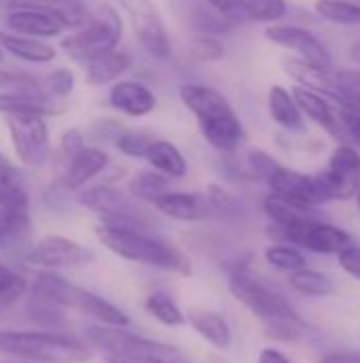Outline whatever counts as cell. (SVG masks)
Returning a JSON list of instances; mask_svg holds the SVG:
<instances>
[{"label":"cell","mask_w":360,"mask_h":363,"mask_svg":"<svg viewBox=\"0 0 360 363\" xmlns=\"http://www.w3.org/2000/svg\"><path fill=\"white\" fill-rule=\"evenodd\" d=\"M30 234L28 211H13L0 206V249H11Z\"/></svg>","instance_id":"4dcf8cb0"},{"label":"cell","mask_w":360,"mask_h":363,"mask_svg":"<svg viewBox=\"0 0 360 363\" xmlns=\"http://www.w3.org/2000/svg\"><path fill=\"white\" fill-rule=\"evenodd\" d=\"M337 257H339L342 268H344L348 274H352V277L360 279V247H356V245H350V247H348V249H344Z\"/></svg>","instance_id":"7dc6e473"},{"label":"cell","mask_w":360,"mask_h":363,"mask_svg":"<svg viewBox=\"0 0 360 363\" xmlns=\"http://www.w3.org/2000/svg\"><path fill=\"white\" fill-rule=\"evenodd\" d=\"M144 160L151 164L153 170L161 172L168 179H182L189 170L185 155L180 153V149L170 143V140H153V145L149 147Z\"/></svg>","instance_id":"4316f807"},{"label":"cell","mask_w":360,"mask_h":363,"mask_svg":"<svg viewBox=\"0 0 360 363\" xmlns=\"http://www.w3.org/2000/svg\"><path fill=\"white\" fill-rule=\"evenodd\" d=\"M64 102H55L47 98L40 89H21L11 87L6 91H0V113L2 115H15V113H30V115H59L64 113Z\"/></svg>","instance_id":"ac0fdd59"},{"label":"cell","mask_w":360,"mask_h":363,"mask_svg":"<svg viewBox=\"0 0 360 363\" xmlns=\"http://www.w3.org/2000/svg\"><path fill=\"white\" fill-rule=\"evenodd\" d=\"M4 23L8 32L25 34L34 38H51L66 32V26L59 19L32 9H8Z\"/></svg>","instance_id":"7402d4cb"},{"label":"cell","mask_w":360,"mask_h":363,"mask_svg":"<svg viewBox=\"0 0 360 363\" xmlns=\"http://www.w3.org/2000/svg\"><path fill=\"white\" fill-rule=\"evenodd\" d=\"M314 11L339 26H360V4L348 0H316Z\"/></svg>","instance_id":"836d02e7"},{"label":"cell","mask_w":360,"mask_h":363,"mask_svg":"<svg viewBox=\"0 0 360 363\" xmlns=\"http://www.w3.org/2000/svg\"><path fill=\"white\" fill-rule=\"evenodd\" d=\"M95 234L108 251L117 253L123 259L163 268V270H170V272H176L182 277L191 274V262L182 251H178L176 247H172L159 238H151L136 228L102 223L95 230Z\"/></svg>","instance_id":"277c9868"},{"label":"cell","mask_w":360,"mask_h":363,"mask_svg":"<svg viewBox=\"0 0 360 363\" xmlns=\"http://www.w3.org/2000/svg\"><path fill=\"white\" fill-rule=\"evenodd\" d=\"M153 140H155V136H151V134H146L142 130H125V128H121L117 132V136H115V147L127 157H142L144 160V155H146L149 147L153 145Z\"/></svg>","instance_id":"60d3db41"},{"label":"cell","mask_w":360,"mask_h":363,"mask_svg":"<svg viewBox=\"0 0 360 363\" xmlns=\"http://www.w3.org/2000/svg\"><path fill=\"white\" fill-rule=\"evenodd\" d=\"M265 259L278 268V270H284V272H295V270H301L306 268V257L293 249V247H286V245H274L265 251Z\"/></svg>","instance_id":"7bdbcfd3"},{"label":"cell","mask_w":360,"mask_h":363,"mask_svg":"<svg viewBox=\"0 0 360 363\" xmlns=\"http://www.w3.org/2000/svg\"><path fill=\"white\" fill-rule=\"evenodd\" d=\"M246 164H248L250 174L255 179H261V181H267L280 168V162L274 155H269V153H265L261 149H250L248 157H246Z\"/></svg>","instance_id":"ee69618b"},{"label":"cell","mask_w":360,"mask_h":363,"mask_svg":"<svg viewBox=\"0 0 360 363\" xmlns=\"http://www.w3.org/2000/svg\"><path fill=\"white\" fill-rule=\"evenodd\" d=\"M87 340L102 349L108 357H117L129 363H199L191 355L172 347L168 342L149 340L123 328H108V325H91L85 330Z\"/></svg>","instance_id":"5b68a950"},{"label":"cell","mask_w":360,"mask_h":363,"mask_svg":"<svg viewBox=\"0 0 360 363\" xmlns=\"http://www.w3.org/2000/svg\"><path fill=\"white\" fill-rule=\"evenodd\" d=\"M119 2L132 23V30L140 47L155 60H168L172 51L170 38L155 2L153 0H119Z\"/></svg>","instance_id":"30bf717a"},{"label":"cell","mask_w":360,"mask_h":363,"mask_svg":"<svg viewBox=\"0 0 360 363\" xmlns=\"http://www.w3.org/2000/svg\"><path fill=\"white\" fill-rule=\"evenodd\" d=\"M259 363H291L286 355H282L276 349H263L259 355Z\"/></svg>","instance_id":"681fc988"},{"label":"cell","mask_w":360,"mask_h":363,"mask_svg":"<svg viewBox=\"0 0 360 363\" xmlns=\"http://www.w3.org/2000/svg\"><path fill=\"white\" fill-rule=\"evenodd\" d=\"M263 208L267 213V217L276 223V225H289L293 221L306 219V217H316L314 215V206H306L293 200H286L282 196L269 194L263 200Z\"/></svg>","instance_id":"f546056e"},{"label":"cell","mask_w":360,"mask_h":363,"mask_svg":"<svg viewBox=\"0 0 360 363\" xmlns=\"http://www.w3.org/2000/svg\"><path fill=\"white\" fill-rule=\"evenodd\" d=\"M144 306H146V311H149L157 321H161V323L168 325V328H178V325H182V323L187 321L185 313L178 308V304H176L170 296H166V294H161V291L149 296Z\"/></svg>","instance_id":"8d00e7d4"},{"label":"cell","mask_w":360,"mask_h":363,"mask_svg":"<svg viewBox=\"0 0 360 363\" xmlns=\"http://www.w3.org/2000/svg\"><path fill=\"white\" fill-rule=\"evenodd\" d=\"M25 294V281L0 262V315H4Z\"/></svg>","instance_id":"ab89813d"},{"label":"cell","mask_w":360,"mask_h":363,"mask_svg":"<svg viewBox=\"0 0 360 363\" xmlns=\"http://www.w3.org/2000/svg\"><path fill=\"white\" fill-rule=\"evenodd\" d=\"M229 289L238 302L250 308L263 323L265 332L274 340L295 342L303 336L306 323L291 308V304L272 287L252 277L246 268H236L229 277Z\"/></svg>","instance_id":"3957f363"},{"label":"cell","mask_w":360,"mask_h":363,"mask_svg":"<svg viewBox=\"0 0 360 363\" xmlns=\"http://www.w3.org/2000/svg\"><path fill=\"white\" fill-rule=\"evenodd\" d=\"M267 111L269 117L274 119V123H278L280 128L289 130V132H303V115L293 98V94L289 89H284L282 85H272L269 94H267Z\"/></svg>","instance_id":"484cf974"},{"label":"cell","mask_w":360,"mask_h":363,"mask_svg":"<svg viewBox=\"0 0 360 363\" xmlns=\"http://www.w3.org/2000/svg\"><path fill=\"white\" fill-rule=\"evenodd\" d=\"M185 317L191 323V328L202 338H206L210 345H214L216 349H229L231 347V330H229L227 321L219 313L204 311V308H193Z\"/></svg>","instance_id":"83f0119b"},{"label":"cell","mask_w":360,"mask_h":363,"mask_svg":"<svg viewBox=\"0 0 360 363\" xmlns=\"http://www.w3.org/2000/svg\"><path fill=\"white\" fill-rule=\"evenodd\" d=\"M83 147H85V136H83V132H81L79 128H68V130H64V134H62V138H59V149H62L68 157H72L74 153H79Z\"/></svg>","instance_id":"bcb514c9"},{"label":"cell","mask_w":360,"mask_h":363,"mask_svg":"<svg viewBox=\"0 0 360 363\" xmlns=\"http://www.w3.org/2000/svg\"><path fill=\"white\" fill-rule=\"evenodd\" d=\"M182 104L195 115L206 143L219 153H236L244 143V125L229 100L214 87L185 83L178 89Z\"/></svg>","instance_id":"7a4b0ae2"},{"label":"cell","mask_w":360,"mask_h":363,"mask_svg":"<svg viewBox=\"0 0 360 363\" xmlns=\"http://www.w3.org/2000/svg\"><path fill=\"white\" fill-rule=\"evenodd\" d=\"M121 34H123V21L119 13L110 4H104L100 6L98 15L89 17L85 26H81L74 34L62 40V49L70 60L87 64L93 57L117 49Z\"/></svg>","instance_id":"52a82bcc"},{"label":"cell","mask_w":360,"mask_h":363,"mask_svg":"<svg viewBox=\"0 0 360 363\" xmlns=\"http://www.w3.org/2000/svg\"><path fill=\"white\" fill-rule=\"evenodd\" d=\"M0 353L40 363H83L91 351L74 336L53 332H4L0 330Z\"/></svg>","instance_id":"8992f818"},{"label":"cell","mask_w":360,"mask_h":363,"mask_svg":"<svg viewBox=\"0 0 360 363\" xmlns=\"http://www.w3.org/2000/svg\"><path fill=\"white\" fill-rule=\"evenodd\" d=\"M108 104L127 117H144L155 111L157 96L142 83L115 81V85L108 91Z\"/></svg>","instance_id":"d6986e66"},{"label":"cell","mask_w":360,"mask_h":363,"mask_svg":"<svg viewBox=\"0 0 360 363\" xmlns=\"http://www.w3.org/2000/svg\"><path fill=\"white\" fill-rule=\"evenodd\" d=\"M19 81V72H8L4 68H0V89H8L15 87Z\"/></svg>","instance_id":"816d5d0a"},{"label":"cell","mask_w":360,"mask_h":363,"mask_svg":"<svg viewBox=\"0 0 360 363\" xmlns=\"http://www.w3.org/2000/svg\"><path fill=\"white\" fill-rule=\"evenodd\" d=\"M106 166H108V155L102 149H98V147H83L68 162V168L64 172V187L72 189V191H79L91 179H95L100 172H104Z\"/></svg>","instance_id":"603a6c76"},{"label":"cell","mask_w":360,"mask_h":363,"mask_svg":"<svg viewBox=\"0 0 360 363\" xmlns=\"http://www.w3.org/2000/svg\"><path fill=\"white\" fill-rule=\"evenodd\" d=\"M282 68L299 87L312 89V91L323 94L337 102V70L333 66L323 68V66H314L306 60L286 55V57H282Z\"/></svg>","instance_id":"e0dca14e"},{"label":"cell","mask_w":360,"mask_h":363,"mask_svg":"<svg viewBox=\"0 0 360 363\" xmlns=\"http://www.w3.org/2000/svg\"><path fill=\"white\" fill-rule=\"evenodd\" d=\"M155 208L176 221H202L216 215L210 196L204 194H187V191H166L157 198Z\"/></svg>","instance_id":"2e32d148"},{"label":"cell","mask_w":360,"mask_h":363,"mask_svg":"<svg viewBox=\"0 0 360 363\" xmlns=\"http://www.w3.org/2000/svg\"><path fill=\"white\" fill-rule=\"evenodd\" d=\"M286 15V0H244V23H280Z\"/></svg>","instance_id":"d6a6232c"},{"label":"cell","mask_w":360,"mask_h":363,"mask_svg":"<svg viewBox=\"0 0 360 363\" xmlns=\"http://www.w3.org/2000/svg\"><path fill=\"white\" fill-rule=\"evenodd\" d=\"M291 285L303 294V296H312V298H325L333 294V283L329 281V277H325L323 272L316 270H295L291 272Z\"/></svg>","instance_id":"e575fe53"},{"label":"cell","mask_w":360,"mask_h":363,"mask_svg":"<svg viewBox=\"0 0 360 363\" xmlns=\"http://www.w3.org/2000/svg\"><path fill=\"white\" fill-rule=\"evenodd\" d=\"M352 57H354V60L360 64V40L354 45V47H352Z\"/></svg>","instance_id":"f5cc1de1"},{"label":"cell","mask_w":360,"mask_h":363,"mask_svg":"<svg viewBox=\"0 0 360 363\" xmlns=\"http://www.w3.org/2000/svg\"><path fill=\"white\" fill-rule=\"evenodd\" d=\"M320 363H360L359 353H331Z\"/></svg>","instance_id":"f907efd6"},{"label":"cell","mask_w":360,"mask_h":363,"mask_svg":"<svg viewBox=\"0 0 360 363\" xmlns=\"http://www.w3.org/2000/svg\"><path fill=\"white\" fill-rule=\"evenodd\" d=\"M339 123L344 128V134L346 136H352L354 143L360 145V115L354 111H348V108H342L339 113Z\"/></svg>","instance_id":"c3c4849f"},{"label":"cell","mask_w":360,"mask_h":363,"mask_svg":"<svg viewBox=\"0 0 360 363\" xmlns=\"http://www.w3.org/2000/svg\"><path fill=\"white\" fill-rule=\"evenodd\" d=\"M95 259V253L64 236H45L28 253V262L42 268H76Z\"/></svg>","instance_id":"5bb4252c"},{"label":"cell","mask_w":360,"mask_h":363,"mask_svg":"<svg viewBox=\"0 0 360 363\" xmlns=\"http://www.w3.org/2000/svg\"><path fill=\"white\" fill-rule=\"evenodd\" d=\"M2 60H4V51L0 49V64H2Z\"/></svg>","instance_id":"9f6ffc18"},{"label":"cell","mask_w":360,"mask_h":363,"mask_svg":"<svg viewBox=\"0 0 360 363\" xmlns=\"http://www.w3.org/2000/svg\"><path fill=\"white\" fill-rule=\"evenodd\" d=\"M333 200H346L356 196L360 189V153L350 145H339L327 164V170L320 172Z\"/></svg>","instance_id":"9a60e30c"},{"label":"cell","mask_w":360,"mask_h":363,"mask_svg":"<svg viewBox=\"0 0 360 363\" xmlns=\"http://www.w3.org/2000/svg\"><path fill=\"white\" fill-rule=\"evenodd\" d=\"M0 49L28 64H49L55 60V49L45 38L17 32H0Z\"/></svg>","instance_id":"cb8c5ba5"},{"label":"cell","mask_w":360,"mask_h":363,"mask_svg":"<svg viewBox=\"0 0 360 363\" xmlns=\"http://www.w3.org/2000/svg\"><path fill=\"white\" fill-rule=\"evenodd\" d=\"M81 206L102 215L104 223L108 225H121V228H136L142 225V211L134 206V202L121 194V189L110 185H98L87 187L79 191Z\"/></svg>","instance_id":"8fae6325"},{"label":"cell","mask_w":360,"mask_h":363,"mask_svg":"<svg viewBox=\"0 0 360 363\" xmlns=\"http://www.w3.org/2000/svg\"><path fill=\"white\" fill-rule=\"evenodd\" d=\"M4 117H6L11 145L19 162L32 168L42 166L51 153L47 117L30 115V113H15V115H4Z\"/></svg>","instance_id":"ba28073f"},{"label":"cell","mask_w":360,"mask_h":363,"mask_svg":"<svg viewBox=\"0 0 360 363\" xmlns=\"http://www.w3.org/2000/svg\"><path fill=\"white\" fill-rule=\"evenodd\" d=\"M189 60L193 64H214L225 57V45L219 36L195 34L189 43Z\"/></svg>","instance_id":"d590c367"},{"label":"cell","mask_w":360,"mask_h":363,"mask_svg":"<svg viewBox=\"0 0 360 363\" xmlns=\"http://www.w3.org/2000/svg\"><path fill=\"white\" fill-rule=\"evenodd\" d=\"M132 68V55L127 51H106L85 64V81L93 87L108 85L119 81L121 74H125Z\"/></svg>","instance_id":"d4e9b609"},{"label":"cell","mask_w":360,"mask_h":363,"mask_svg":"<svg viewBox=\"0 0 360 363\" xmlns=\"http://www.w3.org/2000/svg\"><path fill=\"white\" fill-rule=\"evenodd\" d=\"M265 183L269 185L272 194L306 204V206H318V204L333 200L323 174H303L282 164Z\"/></svg>","instance_id":"7c38bea8"},{"label":"cell","mask_w":360,"mask_h":363,"mask_svg":"<svg viewBox=\"0 0 360 363\" xmlns=\"http://www.w3.org/2000/svg\"><path fill=\"white\" fill-rule=\"evenodd\" d=\"M0 2H2V0H0Z\"/></svg>","instance_id":"6f0895ef"},{"label":"cell","mask_w":360,"mask_h":363,"mask_svg":"<svg viewBox=\"0 0 360 363\" xmlns=\"http://www.w3.org/2000/svg\"><path fill=\"white\" fill-rule=\"evenodd\" d=\"M106 363H129V362H123V359H117V357H106Z\"/></svg>","instance_id":"db71d44e"},{"label":"cell","mask_w":360,"mask_h":363,"mask_svg":"<svg viewBox=\"0 0 360 363\" xmlns=\"http://www.w3.org/2000/svg\"><path fill=\"white\" fill-rule=\"evenodd\" d=\"M337 104L360 115V70H337Z\"/></svg>","instance_id":"f35d334b"},{"label":"cell","mask_w":360,"mask_h":363,"mask_svg":"<svg viewBox=\"0 0 360 363\" xmlns=\"http://www.w3.org/2000/svg\"><path fill=\"white\" fill-rule=\"evenodd\" d=\"M265 38L272 40L278 47H284L289 51H295L299 60H306L314 66L331 68L333 57L327 49V45L312 34L310 30L295 26V23H269L265 28Z\"/></svg>","instance_id":"4fadbf2b"},{"label":"cell","mask_w":360,"mask_h":363,"mask_svg":"<svg viewBox=\"0 0 360 363\" xmlns=\"http://www.w3.org/2000/svg\"><path fill=\"white\" fill-rule=\"evenodd\" d=\"M42 94L55 102H64L74 91V74L70 68H55L38 81Z\"/></svg>","instance_id":"74e56055"},{"label":"cell","mask_w":360,"mask_h":363,"mask_svg":"<svg viewBox=\"0 0 360 363\" xmlns=\"http://www.w3.org/2000/svg\"><path fill=\"white\" fill-rule=\"evenodd\" d=\"M354 198H356V204H359V208H360V189L356 191V196H354Z\"/></svg>","instance_id":"11a10c76"},{"label":"cell","mask_w":360,"mask_h":363,"mask_svg":"<svg viewBox=\"0 0 360 363\" xmlns=\"http://www.w3.org/2000/svg\"><path fill=\"white\" fill-rule=\"evenodd\" d=\"M28 194L21 185L17 168L0 153V206L13 211H28Z\"/></svg>","instance_id":"f1b7e54d"},{"label":"cell","mask_w":360,"mask_h":363,"mask_svg":"<svg viewBox=\"0 0 360 363\" xmlns=\"http://www.w3.org/2000/svg\"><path fill=\"white\" fill-rule=\"evenodd\" d=\"M291 94H293V98H295V102H297L303 117L312 119L316 125H320L327 134H331L337 140H342L346 136L344 128L339 123V117L335 115L333 104L329 102L327 96L316 94L312 89H306V87H299V85H295Z\"/></svg>","instance_id":"ffe728a7"},{"label":"cell","mask_w":360,"mask_h":363,"mask_svg":"<svg viewBox=\"0 0 360 363\" xmlns=\"http://www.w3.org/2000/svg\"><path fill=\"white\" fill-rule=\"evenodd\" d=\"M166 191H170V179L157 170H142L129 181V194L140 202H155Z\"/></svg>","instance_id":"1f68e13d"},{"label":"cell","mask_w":360,"mask_h":363,"mask_svg":"<svg viewBox=\"0 0 360 363\" xmlns=\"http://www.w3.org/2000/svg\"><path fill=\"white\" fill-rule=\"evenodd\" d=\"M193 26L197 30V34H210V36H221V34H227L233 23L227 21L225 17H221L216 11H212L206 2L199 4L195 11H193Z\"/></svg>","instance_id":"b9f144b4"},{"label":"cell","mask_w":360,"mask_h":363,"mask_svg":"<svg viewBox=\"0 0 360 363\" xmlns=\"http://www.w3.org/2000/svg\"><path fill=\"white\" fill-rule=\"evenodd\" d=\"M8 9H32L59 19L66 30H79L89 21V9L83 0H8Z\"/></svg>","instance_id":"44dd1931"},{"label":"cell","mask_w":360,"mask_h":363,"mask_svg":"<svg viewBox=\"0 0 360 363\" xmlns=\"http://www.w3.org/2000/svg\"><path fill=\"white\" fill-rule=\"evenodd\" d=\"M32 313L36 315H49V321L57 315L59 308H72L81 315H87L102 325L108 328H127L129 319L127 315L110 304L108 300L81 289L66 279L53 274V272H40L34 279V291H32Z\"/></svg>","instance_id":"6da1fadb"},{"label":"cell","mask_w":360,"mask_h":363,"mask_svg":"<svg viewBox=\"0 0 360 363\" xmlns=\"http://www.w3.org/2000/svg\"><path fill=\"white\" fill-rule=\"evenodd\" d=\"M204 2L233 26L244 23V0H204Z\"/></svg>","instance_id":"f6af8a7d"},{"label":"cell","mask_w":360,"mask_h":363,"mask_svg":"<svg viewBox=\"0 0 360 363\" xmlns=\"http://www.w3.org/2000/svg\"><path fill=\"white\" fill-rule=\"evenodd\" d=\"M276 228L280 230L278 234L284 240L323 255H339L344 249L354 245L348 232L331 223H325L316 217H306L289 225H276Z\"/></svg>","instance_id":"9c48e42d"}]
</instances>
